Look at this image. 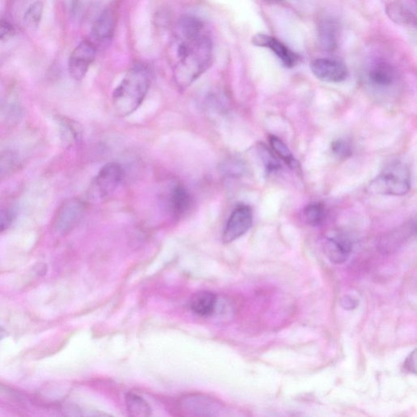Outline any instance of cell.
Here are the masks:
<instances>
[{"instance_id":"7402d4cb","label":"cell","mask_w":417,"mask_h":417,"mask_svg":"<svg viewBox=\"0 0 417 417\" xmlns=\"http://www.w3.org/2000/svg\"><path fill=\"white\" fill-rule=\"evenodd\" d=\"M44 12V3L40 1H37L30 6L27 9L24 18L25 25L31 29H35L39 27L42 17H43Z\"/></svg>"},{"instance_id":"5b68a950","label":"cell","mask_w":417,"mask_h":417,"mask_svg":"<svg viewBox=\"0 0 417 417\" xmlns=\"http://www.w3.org/2000/svg\"><path fill=\"white\" fill-rule=\"evenodd\" d=\"M253 224V212L250 206L238 205L228 220L223 234V243H231L245 235Z\"/></svg>"},{"instance_id":"83f0119b","label":"cell","mask_w":417,"mask_h":417,"mask_svg":"<svg viewBox=\"0 0 417 417\" xmlns=\"http://www.w3.org/2000/svg\"><path fill=\"white\" fill-rule=\"evenodd\" d=\"M4 336V332L0 329V339H2V337Z\"/></svg>"},{"instance_id":"5bb4252c","label":"cell","mask_w":417,"mask_h":417,"mask_svg":"<svg viewBox=\"0 0 417 417\" xmlns=\"http://www.w3.org/2000/svg\"><path fill=\"white\" fill-rule=\"evenodd\" d=\"M318 37L321 46L326 51H334L339 43V26L334 19L325 18L318 26Z\"/></svg>"},{"instance_id":"277c9868","label":"cell","mask_w":417,"mask_h":417,"mask_svg":"<svg viewBox=\"0 0 417 417\" xmlns=\"http://www.w3.org/2000/svg\"><path fill=\"white\" fill-rule=\"evenodd\" d=\"M96 46L91 41L84 40L72 51L69 59V72L74 80L81 81L95 60Z\"/></svg>"},{"instance_id":"ac0fdd59","label":"cell","mask_w":417,"mask_h":417,"mask_svg":"<svg viewBox=\"0 0 417 417\" xmlns=\"http://www.w3.org/2000/svg\"><path fill=\"white\" fill-rule=\"evenodd\" d=\"M327 218L326 208L321 203H312L303 210V219L312 227L321 226Z\"/></svg>"},{"instance_id":"44dd1931","label":"cell","mask_w":417,"mask_h":417,"mask_svg":"<svg viewBox=\"0 0 417 417\" xmlns=\"http://www.w3.org/2000/svg\"><path fill=\"white\" fill-rule=\"evenodd\" d=\"M187 410L198 416H210L208 411H215V405L205 397H192L185 402ZM213 414V412H212Z\"/></svg>"},{"instance_id":"9c48e42d","label":"cell","mask_w":417,"mask_h":417,"mask_svg":"<svg viewBox=\"0 0 417 417\" xmlns=\"http://www.w3.org/2000/svg\"><path fill=\"white\" fill-rule=\"evenodd\" d=\"M85 212V205L81 200L69 199L60 206L54 219V228L62 233L67 232L76 226Z\"/></svg>"},{"instance_id":"2e32d148","label":"cell","mask_w":417,"mask_h":417,"mask_svg":"<svg viewBox=\"0 0 417 417\" xmlns=\"http://www.w3.org/2000/svg\"><path fill=\"white\" fill-rule=\"evenodd\" d=\"M389 18L398 25L411 26L416 24V15L411 9L401 1L392 2L386 7Z\"/></svg>"},{"instance_id":"e0dca14e","label":"cell","mask_w":417,"mask_h":417,"mask_svg":"<svg viewBox=\"0 0 417 417\" xmlns=\"http://www.w3.org/2000/svg\"><path fill=\"white\" fill-rule=\"evenodd\" d=\"M269 139L271 148H273V152L275 153L276 155H278L281 160L287 163L290 168L293 169V170L297 171L298 169H299V163L296 159H295L293 153L287 146V144H285L280 138L275 137V135H269Z\"/></svg>"},{"instance_id":"7a4b0ae2","label":"cell","mask_w":417,"mask_h":417,"mask_svg":"<svg viewBox=\"0 0 417 417\" xmlns=\"http://www.w3.org/2000/svg\"><path fill=\"white\" fill-rule=\"evenodd\" d=\"M150 84L151 74L148 67L137 65L131 68L112 93L114 114L124 118L137 110L147 96Z\"/></svg>"},{"instance_id":"cb8c5ba5","label":"cell","mask_w":417,"mask_h":417,"mask_svg":"<svg viewBox=\"0 0 417 417\" xmlns=\"http://www.w3.org/2000/svg\"><path fill=\"white\" fill-rule=\"evenodd\" d=\"M261 158L264 163L266 171L268 173H271L279 170L281 165L266 148H262L260 150Z\"/></svg>"},{"instance_id":"4fadbf2b","label":"cell","mask_w":417,"mask_h":417,"mask_svg":"<svg viewBox=\"0 0 417 417\" xmlns=\"http://www.w3.org/2000/svg\"><path fill=\"white\" fill-rule=\"evenodd\" d=\"M192 205L189 192L184 186L177 185L169 191L167 206L173 217L180 219L189 212Z\"/></svg>"},{"instance_id":"30bf717a","label":"cell","mask_w":417,"mask_h":417,"mask_svg":"<svg viewBox=\"0 0 417 417\" xmlns=\"http://www.w3.org/2000/svg\"><path fill=\"white\" fill-rule=\"evenodd\" d=\"M311 70L318 79L326 83H341L348 76V70L345 64L334 59L320 58L313 60Z\"/></svg>"},{"instance_id":"484cf974","label":"cell","mask_w":417,"mask_h":417,"mask_svg":"<svg viewBox=\"0 0 417 417\" xmlns=\"http://www.w3.org/2000/svg\"><path fill=\"white\" fill-rule=\"evenodd\" d=\"M16 31L8 22L0 21V42L6 41L15 35Z\"/></svg>"},{"instance_id":"7c38bea8","label":"cell","mask_w":417,"mask_h":417,"mask_svg":"<svg viewBox=\"0 0 417 417\" xmlns=\"http://www.w3.org/2000/svg\"><path fill=\"white\" fill-rule=\"evenodd\" d=\"M116 26V13L112 9L107 8L94 23L92 35L97 44L107 46L112 39Z\"/></svg>"},{"instance_id":"9a60e30c","label":"cell","mask_w":417,"mask_h":417,"mask_svg":"<svg viewBox=\"0 0 417 417\" xmlns=\"http://www.w3.org/2000/svg\"><path fill=\"white\" fill-rule=\"evenodd\" d=\"M217 298L215 294L210 292H199L194 295L190 299L189 307L191 311L200 316H209L212 315L216 307Z\"/></svg>"},{"instance_id":"603a6c76","label":"cell","mask_w":417,"mask_h":417,"mask_svg":"<svg viewBox=\"0 0 417 417\" xmlns=\"http://www.w3.org/2000/svg\"><path fill=\"white\" fill-rule=\"evenodd\" d=\"M332 154L340 160H345L352 155L353 148L349 140L339 139L331 144Z\"/></svg>"},{"instance_id":"f1b7e54d","label":"cell","mask_w":417,"mask_h":417,"mask_svg":"<svg viewBox=\"0 0 417 417\" xmlns=\"http://www.w3.org/2000/svg\"><path fill=\"white\" fill-rule=\"evenodd\" d=\"M269 1H280V0H269Z\"/></svg>"},{"instance_id":"d6986e66","label":"cell","mask_w":417,"mask_h":417,"mask_svg":"<svg viewBox=\"0 0 417 417\" xmlns=\"http://www.w3.org/2000/svg\"><path fill=\"white\" fill-rule=\"evenodd\" d=\"M20 165V157L12 150L0 153V182L10 176Z\"/></svg>"},{"instance_id":"ba28073f","label":"cell","mask_w":417,"mask_h":417,"mask_svg":"<svg viewBox=\"0 0 417 417\" xmlns=\"http://www.w3.org/2000/svg\"><path fill=\"white\" fill-rule=\"evenodd\" d=\"M124 172L118 163L106 164L98 173L94 182L95 189L101 198H106L114 194L123 181Z\"/></svg>"},{"instance_id":"3957f363","label":"cell","mask_w":417,"mask_h":417,"mask_svg":"<svg viewBox=\"0 0 417 417\" xmlns=\"http://www.w3.org/2000/svg\"><path fill=\"white\" fill-rule=\"evenodd\" d=\"M410 187L409 167L401 162H393L371 182L369 190L376 194L400 196L409 193Z\"/></svg>"},{"instance_id":"4316f807","label":"cell","mask_w":417,"mask_h":417,"mask_svg":"<svg viewBox=\"0 0 417 417\" xmlns=\"http://www.w3.org/2000/svg\"><path fill=\"white\" fill-rule=\"evenodd\" d=\"M416 350L414 351V352H412L409 357L407 358V359L406 360V362L405 364V367L406 368V369L407 370V371L410 372V373H416Z\"/></svg>"},{"instance_id":"6da1fadb","label":"cell","mask_w":417,"mask_h":417,"mask_svg":"<svg viewBox=\"0 0 417 417\" xmlns=\"http://www.w3.org/2000/svg\"><path fill=\"white\" fill-rule=\"evenodd\" d=\"M177 63L174 79L177 86L185 89L198 79L212 62V41L205 31L194 35L177 34Z\"/></svg>"},{"instance_id":"8992f818","label":"cell","mask_w":417,"mask_h":417,"mask_svg":"<svg viewBox=\"0 0 417 417\" xmlns=\"http://www.w3.org/2000/svg\"><path fill=\"white\" fill-rule=\"evenodd\" d=\"M352 242L348 235L340 230L327 232L323 242L325 255L336 264H344L352 252Z\"/></svg>"},{"instance_id":"ffe728a7","label":"cell","mask_w":417,"mask_h":417,"mask_svg":"<svg viewBox=\"0 0 417 417\" xmlns=\"http://www.w3.org/2000/svg\"><path fill=\"white\" fill-rule=\"evenodd\" d=\"M126 409L130 416L144 417L151 416V409L146 401L142 397L135 393H129L126 396Z\"/></svg>"},{"instance_id":"8fae6325","label":"cell","mask_w":417,"mask_h":417,"mask_svg":"<svg viewBox=\"0 0 417 417\" xmlns=\"http://www.w3.org/2000/svg\"><path fill=\"white\" fill-rule=\"evenodd\" d=\"M252 43L257 46L269 49L287 68H293L298 62V56L274 37L257 34L253 37Z\"/></svg>"},{"instance_id":"d4e9b609","label":"cell","mask_w":417,"mask_h":417,"mask_svg":"<svg viewBox=\"0 0 417 417\" xmlns=\"http://www.w3.org/2000/svg\"><path fill=\"white\" fill-rule=\"evenodd\" d=\"M14 220V213L11 210H0V233L7 230Z\"/></svg>"},{"instance_id":"52a82bcc","label":"cell","mask_w":417,"mask_h":417,"mask_svg":"<svg viewBox=\"0 0 417 417\" xmlns=\"http://www.w3.org/2000/svg\"><path fill=\"white\" fill-rule=\"evenodd\" d=\"M366 81L368 86L375 91H390L398 81L396 69L385 60H378L370 65L367 70Z\"/></svg>"}]
</instances>
